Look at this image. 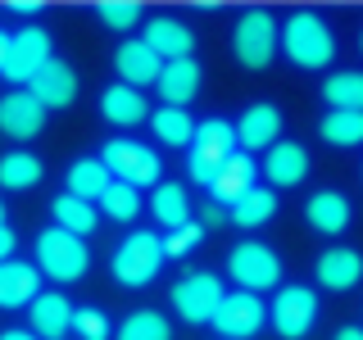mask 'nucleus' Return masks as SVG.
Returning a JSON list of instances; mask_svg holds the SVG:
<instances>
[{
  "instance_id": "obj_1",
  "label": "nucleus",
  "mask_w": 363,
  "mask_h": 340,
  "mask_svg": "<svg viewBox=\"0 0 363 340\" xmlns=\"http://www.w3.org/2000/svg\"><path fill=\"white\" fill-rule=\"evenodd\" d=\"M277 50L286 55L295 68L304 73H318L336 60V32L327 28L323 14L313 9H295L286 23H277Z\"/></svg>"
},
{
  "instance_id": "obj_2",
  "label": "nucleus",
  "mask_w": 363,
  "mask_h": 340,
  "mask_svg": "<svg viewBox=\"0 0 363 340\" xmlns=\"http://www.w3.org/2000/svg\"><path fill=\"white\" fill-rule=\"evenodd\" d=\"M164 264H168V259H164V236H155V232H128V236H123V245L113 249V259H109V272H113L118 286L136 290V286H150Z\"/></svg>"
},
{
  "instance_id": "obj_3",
  "label": "nucleus",
  "mask_w": 363,
  "mask_h": 340,
  "mask_svg": "<svg viewBox=\"0 0 363 340\" xmlns=\"http://www.w3.org/2000/svg\"><path fill=\"white\" fill-rule=\"evenodd\" d=\"M236 154V132L227 118H204L196 123V136L186 145V173L196 186H209L218 177V168Z\"/></svg>"
},
{
  "instance_id": "obj_4",
  "label": "nucleus",
  "mask_w": 363,
  "mask_h": 340,
  "mask_svg": "<svg viewBox=\"0 0 363 340\" xmlns=\"http://www.w3.org/2000/svg\"><path fill=\"white\" fill-rule=\"evenodd\" d=\"M91 268V245L82 236H68L60 227H45L37 236V272L45 281H82Z\"/></svg>"
},
{
  "instance_id": "obj_5",
  "label": "nucleus",
  "mask_w": 363,
  "mask_h": 340,
  "mask_svg": "<svg viewBox=\"0 0 363 340\" xmlns=\"http://www.w3.org/2000/svg\"><path fill=\"white\" fill-rule=\"evenodd\" d=\"M100 164L109 168L113 181H128L132 191H145V186H159V173H164V164H159V154L150 150V145L132 141V136H113V141H105V150H100Z\"/></svg>"
},
{
  "instance_id": "obj_6",
  "label": "nucleus",
  "mask_w": 363,
  "mask_h": 340,
  "mask_svg": "<svg viewBox=\"0 0 363 340\" xmlns=\"http://www.w3.org/2000/svg\"><path fill=\"white\" fill-rule=\"evenodd\" d=\"M232 55H236L241 68L264 73V68L277 60V18H272L268 9H245L232 28Z\"/></svg>"
},
{
  "instance_id": "obj_7",
  "label": "nucleus",
  "mask_w": 363,
  "mask_h": 340,
  "mask_svg": "<svg viewBox=\"0 0 363 340\" xmlns=\"http://www.w3.org/2000/svg\"><path fill=\"white\" fill-rule=\"evenodd\" d=\"M227 277L241 290L259 295V290H277L281 286V254L264 241H241L227 254Z\"/></svg>"
},
{
  "instance_id": "obj_8",
  "label": "nucleus",
  "mask_w": 363,
  "mask_h": 340,
  "mask_svg": "<svg viewBox=\"0 0 363 340\" xmlns=\"http://www.w3.org/2000/svg\"><path fill=\"white\" fill-rule=\"evenodd\" d=\"M268 327L281 340H304L318 327V290L309 286H277L268 304Z\"/></svg>"
},
{
  "instance_id": "obj_9",
  "label": "nucleus",
  "mask_w": 363,
  "mask_h": 340,
  "mask_svg": "<svg viewBox=\"0 0 363 340\" xmlns=\"http://www.w3.org/2000/svg\"><path fill=\"white\" fill-rule=\"evenodd\" d=\"M50 60H55L50 32H45V28H18L14 37H9V55H5L0 77H5V82H14V91H28V82H32V77H37Z\"/></svg>"
},
{
  "instance_id": "obj_10",
  "label": "nucleus",
  "mask_w": 363,
  "mask_h": 340,
  "mask_svg": "<svg viewBox=\"0 0 363 340\" xmlns=\"http://www.w3.org/2000/svg\"><path fill=\"white\" fill-rule=\"evenodd\" d=\"M209 322L218 327V340H250L268 327V304L250 290H232V295H223L218 313Z\"/></svg>"
},
{
  "instance_id": "obj_11",
  "label": "nucleus",
  "mask_w": 363,
  "mask_h": 340,
  "mask_svg": "<svg viewBox=\"0 0 363 340\" xmlns=\"http://www.w3.org/2000/svg\"><path fill=\"white\" fill-rule=\"evenodd\" d=\"M223 281L213 277V272H191V277H182L177 286H173V309L182 322H191V327H200V322H209L213 313H218V304H223Z\"/></svg>"
},
{
  "instance_id": "obj_12",
  "label": "nucleus",
  "mask_w": 363,
  "mask_h": 340,
  "mask_svg": "<svg viewBox=\"0 0 363 340\" xmlns=\"http://www.w3.org/2000/svg\"><path fill=\"white\" fill-rule=\"evenodd\" d=\"M232 132H236V150H245L255 159L259 150H272V145L281 141V109L268 105V100H255V105L232 123Z\"/></svg>"
},
{
  "instance_id": "obj_13",
  "label": "nucleus",
  "mask_w": 363,
  "mask_h": 340,
  "mask_svg": "<svg viewBox=\"0 0 363 340\" xmlns=\"http://www.w3.org/2000/svg\"><path fill=\"white\" fill-rule=\"evenodd\" d=\"M77 91H82V82H77V73H73V64H68V60H50L28 82V96L37 100L45 113H50V109H68L77 100Z\"/></svg>"
},
{
  "instance_id": "obj_14",
  "label": "nucleus",
  "mask_w": 363,
  "mask_h": 340,
  "mask_svg": "<svg viewBox=\"0 0 363 340\" xmlns=\"http://www.w3.org/2000/svg\"><path fill=\"white\" fill-rule=\"evenodd\" d=\"M313 277H318V286L323 290H354L359 281H363V254L354 245H332V249H323L318 254V264H313Z\"/></svg>"
},
{
  "instance_id": "obj_15",
  "label": "nucleus",
  "mask_w": 363,
  "mask_h": 340,
  "mask_svg": "<svg viewBox=\"0 0 363 340\" xmlns=\"http://www.w3.org/2000/svg\"><path fill=\"white\" fill-rule=\"evenodd\" d=\"M255 177H259V164H255V159H250L245 150H236V154L218 168V177L209 181V204H218V209H232V204L241 200L245 191H255V186H259Z\"/></svg>"
},
{
  "instance_id": "obj_16",
  "label": "nucleus",
  "mask_w": 363,
  "mask_h": 340,
  "mask_svg": "<svg viewBox=\"0 0 363 340\" xmlns=\"http://www.w3.org/2000/svg\"><path fill=\"white\" fill-rule=\"evenodd\" d=\"M113 68H118V82L123 86L145 91V86L159 82V68H164V60H159V55L141 37H132V41H123L118 50H113Z\"/></svg>"
},
{
  "instance_id": "obj_17",
  "label": "nucleus",
  "mask_w": 363,
  "mask_h": 340,
  "mask_svg": "<svg viewBox=\"0 0 363 340\" xmlns=\"http://www.w3.org/2000/svg\"><path fill=\"white\" fill-rule=\"evenodd\" d=\"M141 41L150 45V50H155L164 64H173V60H191V50H196V32H191L182 18H173V14L150 18V23H145V37H141Z\"/></svg>"
},
{
  "instance_id": "obj_18",
  "label": "nucleus",
  "mask_w": 363,
  "mask_h": 340,
  "mask_svg": "<svg viewBox=\"0 0 363 340\" xmlns=\"http://www.w3.org/2000/svg\"><path fill=\"white\" fill-rule=\"evenodd\" d=\"M41 128H45V109L28 91L0 96V132H5L9 141H32V136H41Z\"/></svg>"
},
{
  "instance_id": "obj_19",
  "label": "nucleus",
  "mask_w": 363,
  "mask_h": 340,
  "mask_svg": "<svg viewBox=\"0 0 363 340\" xmlns=\"http://www.w3.org/2000/svg\"><path fill=\"white\" fill-rule=\"evenodd\" d=\"M200 82H204V68L196 60H173V64H164L159 68V100H164L168 109H186L191 100L200 96Z\"/></svg>"
},
{
  "instance_id": "obj_20",
  "label": "nucleus",
  "mask_w": 363,
  "mask_h": 340,
  "mask_svg": "<svg viewBox=\"0 0 363 340\" xmlns=\"http://www.w3.org/2000/svg\"><path fill=\"white\" fill-rule=\"evenodd\" d=\"M259 173L268 177V186H300L309 177V150L300 141H277L272 150H264V168Z\"/></svg>"
},
{
  "instance_id": "obj_21",
  "label": "nucleus",
  "mask_w": 363,
  "mask_h": 340,
  "mask_svg": "<svg viewBox=\"0 0 363 340\" xmlns=\"http://www.w3.org/2000/svg\"><path fill=\"white\" fill-rule=\"evenodd\" d=\"M28 317H32V336H41V340H64L73 332V304L60 290H41L28 304Z\"/></svg>"
},
{
  "instance_id": "obj_22",
  "label": "nucleus",
  "mask_w": 363,
  "mask_h": 340,
  "mask_svg": "<svg viewBox=\"0 0 363 340\" xmlns=\"http://www.w3.org/2000/svg\"><path fill=\"white\" fill-rule=\"evenodd\" d=\"M100 118L113 123V128H136V123L150 118V100H145V91L113 82V86L100 91Z\"/></svg>"
},
{
  "instance_id": "obj_23",
  "label": "nucleus",
  "mask_w": 363,
  "mask_h": 340,
  "mask_svg": "<svg viewBox=\"0 0 363 340\" xmlns=\"http://www.w3.org/2000/svg\"><path fill=\"white\" fill-rule=\"evenodd\" d=\"M41 295V272L37 264H0V309H28L32 300Z\"/></svg>"
},
{
  "instance_id": "obj_24",
  "label": "nucleus",
  "mask_w": 363,
  "mask_h": 340,
  "mask_svg": "<svg viewBox=\"0 0 363 340\" xmlns=\"http://www.w3.org/2000/svg\"><path fill=\"white\" fill-rule=\"evenodd\" d=\"M350 218H354V209H350V200L340 191H313L309 204H304V222L323 236H340L350 227Z\"/></svg>"
},
{
  "instance_id": "obj_25",
  "label": "nucleus",
  "mask_w": 363,
  "mask_h": 340,
  "mask_svg": "<svg viewBox=\"0 0 363 340\" xmlns=\"http://www.w3.org/2000/svg\"><path fill=\"white\" fill-rule=\"evenodd\" d=\"M68 196H73V200H86V204H96L100 196H105V191H109V168L105 164H100V159H73V164H68Z\"/></svg>"
},
{
  "instance_id": "obj_26",
  "label": "nucleus",
  "mask_w": 363,
  "mask_h": 340,
  "mask_svg": "<svg viewBox=\"0 0 363 340\" xmlns=\"http://www.w3.org/2000/svg\"><path fill=\"white\" fill-rule=\"evenodd\" d=\"M41 177H45V164L37 154H28V150L0 154V191H32V186H41Z\"/></svg>"
},
{
  "instance_id": "obj_27",
  "label": "nucleus",
  "mask_w": 363,
  "mask_h": 340,
  "mask_svg": "<svg viewBox=\"0 0 363 340\" xmlns=\"http://www.w3.org/2000/svg\"><path fill=\"white\" fill-rule=\"evenodd\" d=\"M272 213H277V191H272V186H255V191H245V196L227 209V218H232L236 227H245V232H255V227L272 222Z\"/></svg>"
},
{
  "instance_id": "obj_28",
  "label": "nucleus",
  "mask_w": 363,
  "mask_h": 340,
  "mask_svg": "<svg viewBox=\"0 0 363 340\" xmlns=\"http://www.w3.org/2000/svg\"><path fill=\"white\" fill-rule=\"evenodd\" d=\"M150 213L168 227V232L182 227V222H191V196H186V186H182V181H159V186L150 191Z\"/></svg>"
},
{
  "instance_id": "obj_29",
  "label": "nucleus",
  "mask_w": 363,
  "mask_h": 340,
  "mask_svg": "<svg viewBox=\"0 0 363 340\" xmlns=\"http://www.w3.org/2000/svg\"><path fill=\"white\" fill-rule=\"evenodd\" d=\"M50 213H55V227H60V232H68V236H82V241H86V236L100 227V209H91L86 200H73L68 191H64V196H55Z\"/></svg>"
},
{
  "instance_id": "obj_30",
  "label": "nucleus",
  "mask_w": 363,
  "mask_h": 340,
  "mask_svg": "<svg viewBox=\"0 0 363 340\" xmlns=\"http://www.w3.org/2000/svg\"><path fill=\"white\" fill-rule=\"evenodd\" d=\"M323 100L327 109H350L363 113V68H340L323 82Z\"/></svg>"
},
{
  "instance_id": "obj_31",
  "label": "nucleus",
  "mask_w": 363,
  "mask_h": 340,
  "mask_svg": "<svg viewBox=\"0 0 363 340\" xmlns=\"http://www.w3.org/2000/svg\"><path fill=\"white\" fill-rule=\"evenodd\" d=\"M318 136L336 150H354L363 145V113H350V109H327L323 123H318Z\"/></svg>"
},
{
  "instance_id": "obj_32",
  "label": "nucleus",
  "mask_w": 363,
  "mask_h": 340,
  "mask_svg": "<svg viewBox=\"0 0 363 340\" xmlns=\"http://www.w3.org/2000/svg\"><path fill=\"white\" fill-rule=\"evenodd\" d=\"M113 340H173V322H168L159 309H136L118 322Z\"/></svg>"
},
{
  "instance_id": "obj_33",
  "label": "nucleus",
  "mask_w": 363,
  "mask_h": 340,
  "mask_svg": "<svg viewBox=\"0 0 363 340\" xmlns=\"http://www.w3.org/2000/svg\"><path fill=\"white\" fill-rule=\"evenodd\" d=\"M150 132L159 136L164 145H173V150H186L191 136H196V118H191L186 109H155L150 113Z\"/></svg>"
},
{
  "instance_id": "obj_34",
  "label": "nucleus",
  "mask_w": 363,
  "mask_h": 340,
  "mask_svg": "<svg viewBox=\"0 0 363 340\" xmlns=\"http://www.w3.org/2000/svg\"><path fill=\"white\" fill-rule=\"evenodd\" d=\"M96 204L109 213L113 222H132L136 213H141V191H132L128 181H109V191H105Z\"/></svg>"
},
{
  "instance_id": "obj_35",
  "label": "nucleus",
  "mask_w": 363,
  "mask_h": 340,
  "mask_svg": "<svg viewBox=\"0 0 363 340\" xmlns=\"http://www.w3.org/2000/svg\"><path fill=\"white\" fill-rule=\"evenodd\" d=\"M200 241H204V227H200L196 218L182 222V227H173V232L164 236V259H186V254H196Z\"/></svg>"
},
{
  "instance_id": "obj_36",
  "label": "nucleus",
  "mask_w": 363,
  "mask_h": 340,
  "mask_svg": "<svg viewBox=\"0 0 363 340\" xmlns=\"http://www.w3.org/2000/svg\"><path fill=\"white\" fill-rule=\"evenodd\" d=\"M96 14L109 32H128V28L141 23V5H136V0H105V5H96Z\"/></svg>"
},
{
  "instance_id": "obj_37",
  "label": "nucleus",
  "mask_w": 363,
  "mask_h": 340,
  "mask_svg": "<svg viewBox=\"0 0 363 340\" xmlns=\"http://www.w3.org/2000/svg\"><path fill=\"white\" fill-rule=\"evenodd\" d=\"M73 336H82V340H109V313L96 309V304L73 309Z\"/></svg>"
},
{
  "instance_id": "obj_38",
  "label": "nucleus",
  "mask_w": 363,
  "mask_h": 340,
  "mask_svg": "<svg viewBox=\"0 0 363 340\" xmlns=\"http://www.w3.org/2000/svg\"><path fill=\"white\" fill-rule=\"evenodd\" d=\"M14 249H18V236H14V227H0V264H9L14 259Z\"/></svg>"
},
{
  "instance_id": "obj_39",
  "label": "nucleus",
  "mask_w": 363,
  "mask_h": 340,
  "mask_svg": "<svg viewBox=\"0 0 363 340\" xmlns=\"http://www.w3.org/2000/svg\"><path fill=\"white\" fill-rule=\"evenodd\" d=\"M14 14H41V0H9Z\"/></svg>"
},
{
  "instance_id": "obj_40",
  "label": "nucleus",
  "mask_w": 363,
  "mask_h": 340,
  "mask_svg": "<svg viewBox=\"0 0 363 340\" xmlns=\"http://www.w3.org/2000/svg\"><path fill=\"white\" fill-rule=\"evenodd\" d=\"M223 218H227V213L218 209V204H209V209H204V222H200V227H223Z\"/></svg>"
},
{
  "instance_id": "obj_41",
  "label": "nucleus",
  "mask_w": 363,
  "mask_h": 340,
  "mask_svg": "<svg viewBox=\"0 0 363 340\" xmlns=\"http://www.w3.org/2000/svg\"><path fill=\"white\" fill-rule=\"evenodd\" d=\"M336 340H363V327H340Z\"/></svg>"
},
{
  "instance_id": "obj_42",
  "label": "nucleus",
  "mask_w": 363,
  "mask_h": 340,
  "mask_svg": "<svg viewBox=\"0 0 363 340\" xmlns=\"http://www.w3.org/2000/svg\"><path fill=\"white\" fill-rule=\"evenodd\" d=\"M5 55H9V32L0 28V68H5Z\"/></svg>"
},
{
  "instance_id": "obj_43",
  "label": "nucleus",
  "mask_w": 363,
  "mask_h": 340,
  "mask_svg": "<svg viewBox=\"0 0 363 340\" xmlns=\"http://www.w3.org/2000/svg\"><path fill=\"white\" fill-rule=\"evenodd\" d=\"M0 340H37L32 332H0Z\"/></svg>"
},
{
  "instance_id": "obj_44",
  "label": "nucleus",
  "mask_w": 363,
  "mask_h": 340,
  "mask_svg": "<svg viewBox=\"0 0 363 340\" xmlns=\"http://www.w3.org/2000/svg\"><path fill=\"white\" fill-rule=\"evenodd\" d=\"M0 227H5V200H0Z\"/></svg>"
},
{
  "instance_id": "obj_45",
  "label": "nucleus",
  "mask_w": 363,
  "mask_h": 340,
  "mask_svg": "<svg viewBox=\"0 0 363 340\" xmlns=\"http://www.w3.org/2000/svg\"><path fill=\"white\" fill-rule=\"evenodd\" d=\"M359 50H363V32H359Z\"/></svg>"
},
{
  "instance_id": "obj_46",
  "label": "nucleus",
  "mask_w": 363,
  "mask_h": 340,
  "mask_svg": "<svg viewBox=\"0 0 363 340\" xmlns=\"http://www.w3.org/2000/svg\"><path fill=\"white\" fill-rule=\"evenodd\" d=\"M359 173H363V168H359Z\"/></svg>"
}]
</instances>
